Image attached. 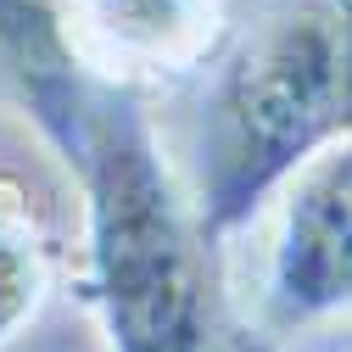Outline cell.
Masks as SVG:
<instances>
[{"label":"cell","instance_id":"obj_5","mask_svg":"<svg viewBox=\"0 0 352 352\" xmlns=\"http://www.w3.org/2000/svg\"><path fill=\"white\" fill-rule=\"evenodd\" d=\"M0 78L39 140L78 168L101 90L78 45V0H0Z\"/></svg>","mask_w":352,"mask_h":352},{"label":"cell","instance_id":"obj_2","mask_svg":"<svg viewBox=\"0 0 352 352\" xmlns=\"http://www.w3.org/2000/svg\"><path fill=\"white\" fill-rule=\"evenodd\" d=\"M84 190V274L112 352H212L207 235L140 96L96 90Z\"/></svg>","mask_w":352,"mask_h":352},{"label":"cell","instance_id":"obj_3","mask_svg":"<svg viewBox=\"0 0 352 352\" xmlns=\"http://www.w3.org/2000/svg\"><path fill=\"white\" fill-rule=\"evenodd\" d=\"M235 302L257 336L296 341L352 319V129L314 151L241 230Z\"/></svg>","mask_w":352,"mask_h":352},{"label":"cell","instance_id":"obj_7","mask_svg":"<svg viewBox=\"0 0 352 352\" xmlns=\"http://www.w3.org/2000/svg\"><path fill=\"white\" fill-rule=\"evenodd\" d=\"M302 352H352V319H346V324H336V330H319Z\"/></svg>","mask_w":352,"mask_h":352},{"label":"cell","instance_id":"obj_4","mask_svg":"<svg viewBox=\"0 0 352 352\" xmlns=\"http://www.w3.org/2000/svg\"><path fill=\"white\" fill-rule=\"evenodd\" d=\"M230 34V0H78L84 62L101 84L129 96L212 73Z\"/></svg>","mask_w":352,"mask_h":352},{"label":"cell","instance_id":"obj_6","mask_svg":"<svg viewBox=\"0 0 352 352\" xmlns=\"http://www.w3.org/2000/svg\"><path fill=\"white\" fill-rule=\"evenodd\" d=\"M51 302V246L34 212L0 190V352H12Z\"/></svg>","mask_w":352,"mask_h":352},{"label":"cell","instance_id":"obj_1","mask_svg":"<svg viewBox=\"0 0 352 352\" xmlns=\"http://www.w3.org/2000/svg\"><path fill=\"white\" fill-rule=\"evenodd\" d=\"M352 129V0H257L212 62L196 118V224L241 235L291 173Z\"/></svg>","mask_w":352,"mask_h":352}]
</instances>
